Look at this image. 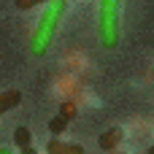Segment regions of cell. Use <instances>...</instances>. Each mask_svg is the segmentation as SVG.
I'll return each instance as SVG.
<instances>
[{
  "mask_svg": "<svg viewBox=\"0 0 154 154\" xmlns=\"http://www.w3.org/2000/svg\"><path fill=\"white\" fill-rule=\"evenodd\" d=\"M119 141H122V130H119V127H111L108 133H103V135H100L97 146H100L103 152H111V149H116V146H119Z\"/></svg>",
  "mask_w": 154,
  "mask_h": 154,
  "instance_id": "obj_4",
  "label": "cell"
},
{
  "mask_svg": "<svg viewBox=\"0 0 154 154\" xmlns=\"http://www.w3.org/2000/svg\"><path fill=\"white\" fill-rule=\"evenodd\" d=\"M68 122H70V114H57L51 122H49V133L51 135H60V133H65V127H68Z\"/></svg>",
  "mask_w": 154,
  "mask_h": 154,
  "instance_id": "obj_7",
  "label": "cell"
},
{
  "mask_svg": "<svg viewBox=\"0 0 154 154\" xmlns=\"http://www.w3.org/2000/svg\"><path fill=\"white\" fill-rule=\"evenodd\" d=\"M65 11H68V0H46V8L35 24V32H32V54L35 57H43L49 51Z\"/></svg>",
  "mask_w": 154,
  "mask_h": 154,
  "instance_id": "obj_1",
  "label": "cell"
},
{
  "mask_svg": "<svg viewBox=\"0 0 154 154\" xmlns=\"http://www.w3.org/2000/svg\"><path fill=\"white\" fill-rule=\"evenodd\" d=\"M35 3H41V0H16L19 8H30V5H35Z\"/></svg>",
  "mask_w": 154,
  "mask_h": 154,
  "instance_id": "obj_8",
  "label": "cell"
},
{
  "mask_svg": "<svg viewBox=\"0 0 154 154\" xmlns=\"http://www.w3.org/2000/svg\"><path fill=\"white\" fill-rule=\"evenodd\" d=\"M46 152H49V154H60V152H73V154H84V149H81V146H76V143H62V141H49Z\"/></svg>",
  "mask_w": 154,
  "mask_h": 154,
  "instance_id": "obj_6",
  "label": "cell"
},
{
  "mask_svg": "<svg viewBox=\"0 0 154 154\" xmlns=\"http://www.w3.org/2000/svg\"><path fill=\"white\" fill-rule=\"evenodd\" d=\"M152 154H154V146H152Z\"/></svg>",
  "mask_w": 154,
  "mask_h": 154,
  "instance_id": "obj_9",
  "label": "cell"
},
{
  "mask_svg": "<svg viewBox=\"0 0 154 154\" xmlns=\"http://www.w3.org/2000/svg\"><path fill=\"white\" fill-rule=\"evenodd\" d=\"M119 8L122 0H100L97 8V35L106 49L119 46Z\"/></svg>",
  "mask_w": 154,
  "mask_h": 154,
  "instance_id": "obj_2",
  "label": "cell"
},
{
  "mask_svg": "<svg viewBox=\"0 0 154 154\" xmlns=\"http://www.w3.org/2000/svg\"><path fill=\"white\" fill-rule=\"evenodd\" d=\"M30 138H32V133H30L27 127H16V133H14V143H16V149H22L24 154H32Z\"/></svg>",
  "mask_w": 154,
  "mask_h": 154,
  "instance_id": "obj_5",
  "label": "cell"
},
{
  "mask_svg": "<svg viewBox=\"0 0 154 154\" xmlns=\"http://www.w3.org/2000/svg\"><path fill=\"white\" fill-rule=\"evenodd\" d=\"M19 103H22V92H19V89H5V92H0V114L14 111Z\"/></svg>",
  "mask_w": 154,
  "mask_h": 154,
  "instance_id": "obj_3",
  "label": "cell"
}]
</instances>
